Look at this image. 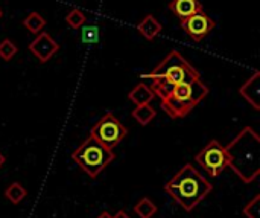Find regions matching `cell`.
<instances>
[{"instance_id":"cell-10","label":"cell","mask_w":260,"mask_h":218,"mask_svg":"<svg viewBox=\"0 0 260 218\" xmlns=\"http://www.w3.org/2000/svg\"><path fill=\"white\" fill-rule=\"evenodd\" d=\"M239 93L254 110H260V73L257 70L239 89Z\"/></svg>"},{"instance_id":"cell-23","label":"cell","mask_w":260,"mask_h":218,"mask_svg":"<svg viewBox=\"0 0 260 218\" xmlns=\"http://www.w3.org/2000/svg\"><path fill=\"white\" fill-rule=\"evenodd\" d=\"M5 160H6V159H5V156H3V154L0 153V168H2L3 165H5Z\"/></svg>"},{"instance_id":"cell-24","label":"cell","mask_w":260,"mask_h":218,"mask_svg":"<svg viewBox=\"0 0 260 218\" xmlns=\"http://www.w3.org/2000/svg\"><path fill=\"white\" fill-rule=\"evenodd\" d=\"M98 218H113V217H111V215H110L108 212H102V214H101V215H99Z\"/></svg>"},{"instance_id":"cell-1","label":"cell","mask_w":260,"mask_h":218,"mask_svg":"<svg viewBox=\"0 0 260 218\" xmlns=\"http://www.w3.org/2000/svg\"><path fill=\"white\" fill-rule=\"evenodd\" d=\"M229 167L244 182L251 183L260 174V142L253 127H245L225 147Z\"/></svg>"},{"instance_id":"cell-4","label":"cell","mask_w":260,"mask_h":218,"mask_svg":"<svg viewBox=\"0 0 260 218\" xmlns=\"http://www.w3.org/2000/svg\"><path fill=\"white\" fill-rule=\"evenodd\" d=\"M207 95L209 87L201 81V78H197L174 87L160 99V104L172 119H180L187 116Z\"/></svg>"},{"instance_id":"cell-25","label":"cell","mask_w":260,"mask_h":218,"mask_svg":"<svg viewBox=\"0 0 260 218\" xmlns=\"http://www.w3.org/2000/svg\"><path fill=\"white\" fill-rule=\"evenodd\" d=\"M2 14H3V12H2V9H0V18H2Z\"/></svg>"},{"instance_id":"cell-6","label":"cell","mask_w":260,"mask_h":218,"mask_svg":"<svg viewBox=\"0 0 260 218\" xmlns=\"http://www.w3.org/2000/svg\"><path fill=\"white\" fill-rule=\"evenodd\" d=\"M128 134V128L113 115L105 113L90 131V136L108 150H114Z\"/></svg>"},{"instance_id":"cell-16","label":"cell","mask_w":260,"mask_h":218,"mask_svg":"<svg viewBox=\"0 0 260 218\" xmlns=\"http://www.w3.org/2000/svg\"><path fill=\"white\" fill-rule=\"evenodd\" d=\"M5 196H6V199H8L11 203L18 205V203H21V202L26 199L27 193H26V189H24V186H23L21 183L14 182V183H11V185L5 189Z\"/></svg>"},{"instance_id":"cell-2","label":"cell","mask_w":260,"mask_h":218,"mask_svg":"<svg viewBox=\"0 0 260 218\" xmlns=\"http://www.w3.org/2000/svg\"><path fill=\"white\" fill-rule=\"evenodd\" d=\"M165 191L186 212H190L213 191V186L193 165L187 164L165 185Z\"/></svg>"},{"instance_id":"cell-22","label":"cell","mask_w":260,"mask_h":218,"mask_svg":"<svg viewBox=\"0 0 260 218\" xmlns=\"http://www.w3.org/2000/svg\"><path fill=\"white\" fill-rule=\"evenodd\" d=\"M113 218H131V217H129L125 211H119V212H117V214H116Z\"/></svg>"},{"instance_id":"cell-19","label":"cell","mask_w":260,"mask_h":218,"mask_svg":"<svg viewBox=\"0 0 260 218\" xmlns=\"http://www.w3.org/2000/svg\"><path fill=\"white\" fill-rule=\"evenodd\" d=\"M18 52V47L15 46V43L9 38H5L0 41V58L5 61L12 60Z\"/></svg>"},{"instance_id":"cell-17","label":"cell","mask_w":260,"mask_h":218,"mask_svg":"<svg viewBox=\"0 0 260 218\" xmlns=\"http://www.w3.org/2000/svg\"><path fill=\"white\" fill-rule=\"evenodd\" d=\"M134 212H136V215H139V218H152L157 214V206L148 197H143L134 206Z\"/></svg>"},{"instance_id":"cell-3","label":"cell","mask_w":260,"mask_h":218,"mask_svg":"<svg viewBox=\"0 0 260 218\" xmlns=\"http://www.w3.org/2000/svg\"><path fill=\"white\" fill-rule=\"evenodd\" d=\"M142 78L151 81V89L154 95L161 99L174 87L201 76L200 72L178 50H172L151 73H146Z\"/></svg>"},{"instance_id":"cell-7","label":"cell","mask_w":260,"mask_h":218,"mask_svg":"<svg viewBox=\"0 0 260 218\" xmlns=\"http://www.w3.org/2000/svg\"><path fill=\"white\" fill-rule=\"evenodd\" d=\"M195 160L200 164V167L210 176V177H219L225 168H229V157L225 147H222L218 141H210L197 156Z\"/></svg>"},{"instance_id":"cell-15","label":"cell","mask_w":260,"mask_h":218,"mask_svg":"<svg viewBox=\"0 0 260 218\" xmlns=\"http://www.w3.org/2000/svg\"><path fill=\"white\" fill-rule=\"evenodd\" d=\"M23 26L29 31V32H32V34H40L43 29H44V26H46V20H44V17H41L38 12H30L24 20H23Z\"/></svg>"},{"instance_id":"cell-14","label":"cell","mask_w":260,"mask_h":218,"mask_svg":"<svg viewBox=\"0 0 260 218\" xmlns=\"http://www.w3.org/2000/svg\"><path fill=\"white\" fill-rule=\"evenodd\" d=\"M131 115L140 125H148L157 116V110L152 108L151 104H143V105H136Z\"/></svg>"},{"instance_id":"cell-9","label":"cell","mask_w":260,"mask_h":218,"mask_svg":"<svg viewBox=\"0 0 260 218\" xmlns=\"http://www.w3.org/2000/svg\"><path fill=\"white\" fill-rule=\"evenodd\" d=\"M29 50L41 63H47L59 50V44L56 43V40L50 34L41 31L40 34H37V37L34 38V41L29 44Z\"/></svg>"},{"instance_id":"cell-11","label":"cell","mask_w":260,"mask_h":218,"mask_svg":"<svg viewBox=\"0 0 260 218\" xmlns=\"http://www.w3.org/2000/svg\"><path fill=\"white\" fill-rule=\"evenodd\" d=\"M169 9L180 18H187L200 11H203V5L200 0H171Z\"/></svg>"},{"instance_id":"cell-20","label":"cell","mask_w":260,"mask_h":218,"mask_svg":"<svg viewBox=\"0 0 260 218\" xmlns=\"http://www.w3.org/2000/svg\"><path fill=\"white\" fill-rule=\"evenodd\" d=\"M247 218H260V196H256L242 211Z\"/></svg>"},{"instance_id":"cell-5","label":"cell","mask_w":260,"mask_h":218,"mask_svg":"<svg viewBox=\"0 0 260 218\" xmlns=\"http://www.w3.org/2000/svg\"><path fill=\"white\" fill-rule=\"evenodd\" d=\"M114 157L116 156L113 150H108L107 147L101 145L91 136H88L72 153L73 162L78 167H81V170L91 179H96L114 160Z\"/></svg>"},{"instance_id":"cell-21","label":"cell","mask_w":260,"mask_h":218,"mask_svg":"<svg viewBox=\"0 0 260 218\" xmlns=\"http://www.w3.org/2000/svg\"><path fill=\"white\" fill-rule=\"evenodd\" d=\"M82 40L85 43H96L99 40V28L98 26H85L82 29Z\"/></svg>"},{"instance_id":"cell-12","label":"cell","mask_w":260,"mask_h":218,"mask_svg":"<svg viewBox=\"0 0 260 218\" xmlns=\"http://www.w3.org/2000/svg\"><path fill=\"white\" fill-rule=\"evenodd\" d=\"M161 29H163V26H161V23L152 15V14H148V15H145L143 17V20L137 24V31H139V34L143 37V38H146V40H154L160 32H161Z\"/></svg>"},{"instance_id":"cell-18","label":"cell","mask_w":260,"mask_h":218,"mask_svg":"<svg viewBox=\"0 0 260 218\" xmlns=\"http://www.w3.org/2000/svg\"><path fill=\"white\" fill-rule=\"evenodd\" d=\"M85 21H87V15H85L81 9H78V8L70 9L69 14L66 15V23H67L72 29H75V31L81 29V28L85 24Z\"/></svg>"},{"instance_id":"cell-8","label":"cell","mask_w":260,"mask_h":218,"mask_svg":"<svg viewBox=\"0 0 260 218\" xmlns=\"http://www.w3.org/2000/svg\"><path fill=\"white\" fill-rule=\"evenodd\" d=\"M181 21V29L187 34V37L197 43L203 41L215 28H216V21L206 14L204 11H200L187 18L180 20Z\"/></svg>"},{"instance_id":"cell-13","label":"cell","mask_w":260,"mask_h":218,"mask_svg":"<svg viewBox=\"0 0 260 218\" xmlns=\"http://www.w3.org/2000/svg\"><path fill=\"white\" fill-rule=\"evenodd\" d=\"M128 98L131 99V102H134L136 105H143V104H151V101L155 98L152 89L145 84V83H140L137 84L128 95Z\"/></svg>"}]
</instances>
